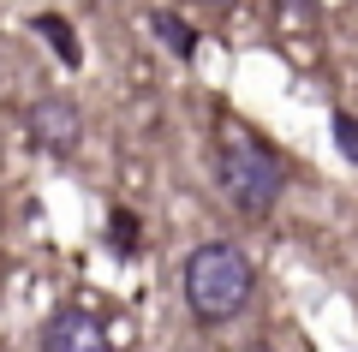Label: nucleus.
<instances>
[{
	"label": "nucleus",
	"instance_id": "obj_1",
	"mask_svg": "<svg viewBox=\"0 0 358 352\" xmlns=\"http://www.w3.org/2000/svg\"><path fill=\"white\" fill-rule=\"evenodd\" d=\"M215 174H221V191H227V203L239 215H268L281 203V191H287V174H281V162H275V150H268L263 138H251L245 126H221Z\"/></svg>",
	"mask_w": 358,
	"mask_h": 352
},
{
	"label": "nucleus",
	"instance_id": "obj_2",
	"mask_svg": "<svg viewBox=\"0 0 358 352\" xmlns=\"http://www.w3.org/2000/svg\"><path fill=\"white\" fill-rule=\"evenodd\" d=\"M179 287H185V304H192L197 323H233V316L251 304V263H245L239 245H197L192 257H185V275H179Z\"/></svg>",
	"mask_w": 358,
	"mask_h": 352
},
{
	"label": "nucleus",
	"instance_id": "obj_3",
	"mask_svg": "<svg viewBox=\"0 0 358 352\" xmlns=\"http://www.w3.org/2000/svg\"><path fill=\"white\" fill-rule=\"evenodd\" d=\"M30 143L36 150H48V155H72L78 150V132H84V120H78V108L66 96H42L36 108H30Z\"/></svg>",
	"mask_w": 358,
	"mask_h": 352
},
{
	"label": "nucleus",
	"instance_id": "obj_4",
	"mask_svg": "<svg viewBox=\"0 0 358 352\" xmlns=\"http://www.w3.org/2000/svg\"><path fill=\"white\" fill-rule=\"evenodd\" d=\"M42 352H114V340L90 311H54L42 323Z\"/></svg>",
	"mask_w": 358,
	"mask_h": 352
},
{
	"label": "nucleus",
	"instance_id": "obj_5",
	"mask_svg": "<svg viewBox=\"0 0 358 352\" xmlns=\"http://www.w3.org/2000/svg\"><path fill=\"white\" fill-rule=\"evenodd\" d=\"M150 30H155V36H162V42H167V48H173V54H179V60H192V48H197V42H192V30L179 24V18H173V13H155V18H150Z\"/></svg>",
	"mask_w": 358,
	"mask_h": 352
},
{
	"label": "nucleus",
	"instance_id": "obj_6",
	"mask_svg": "<svg viewBox=\"0 0 358 352\" xmlns=\"http://www.w3.org/2000/svg\"><path fill=\"white\" fill-rule=\"evenodd\" d=\"M36 30L48 36V48L60 54L66 66H78V42H72V24H60V18H36Z\"/></svg>",
	"mask_w": 358,
	"mask_h": 352
},
{
	"label": "nucleus",
	"instance_id": "obj_7",
	"mask_svg": "<svg viewBox=\"0 0 358 352\" xmlns=\"http://www.w3.org/2000/svg\"><path fill=\"white\" fill-rule=\"evenodd\" d=\"M334 150H341L346 162H358V120L352 113H334Z\"/></svg>",
	"mask_w": 358,
	"mask_h": 352
},
{
	"label": "nucleus",
	"instance_id": "obj_8",
	"mask_svg": "<svg viewBox=\"0 0 358 352\" xmlns=\"http://www.w3.org/2000/svg\"><path fill=\"white\" fill-rule=\"evenodd\" d=\"M131 227H138L131 215H114V245H120V251H131V245H138V233H131Z\"/></svg>",
	"mask_w": 358,
	"mask_h": 352
},
{
	"label": "nucleus",
	"instance_id": "obj_9",
	"mask_svg": "<svg viewBox=\"0 0 358 352\" xmlns=\"http://www.w3.org/2000/svg\"><path fill=\"white\" fill-rule=\"evenodd\" d=\"M293 6H310V0H293Z\"/></svg>",
	"mask_w": 358,
	"mask_h": 352
},
{
	"label": "nucleus",
	"instance_id": "obj_10",
	"mask_svg": "<svg viewBox=\"0 0 358 352\" xmlns=\"http://www.w3.org/2000/svg\"><path fill=\"white\" fill-rule=\"evenodd\" d=\"M215 6H233V0H215Z\"/></svg>",
	"mask_w": 358,
	"mask_h": 352
}]
</instances>
